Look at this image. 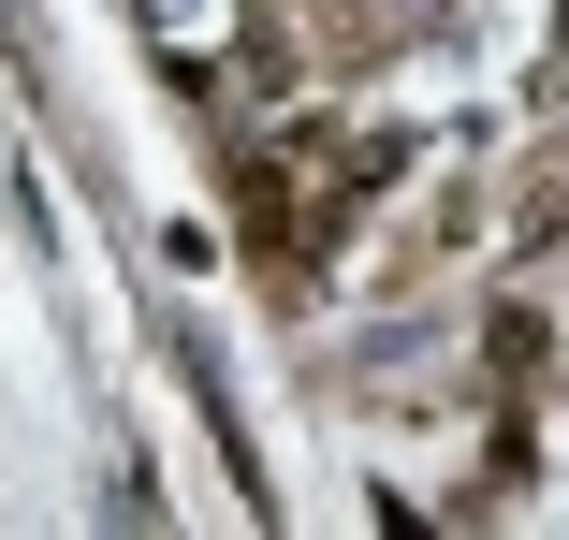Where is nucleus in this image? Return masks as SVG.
Listing matches in <instances>:
<instances>
[{"mask_svg":"<svg viewBox=\"0 0 569 540\" xmlns=\"http://www.w3.org/2000/svg\"><path fill=\"white\" fill-rule=\"evenodd\" d=\"M526 204H555V220H569V118H555V132L526 147Z\"/></svg>","mask_w":569,"mask_h":540,"instance_id":"f257e3e1","label":"nucleus"},{"mask_svg":"<svg viewBox=\"0 0 569 540\" xmlns=\"http://www.w3.org/2000/svg\"><path fill=\"white\" fill-rule=\"evenodd\" d=\"M555 30H569V0H555Z\"/></svg>","mask_w":569,"mask_h":540,"instance_id":"f03ea898","label":"nucleus"}]
</instances>
